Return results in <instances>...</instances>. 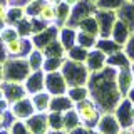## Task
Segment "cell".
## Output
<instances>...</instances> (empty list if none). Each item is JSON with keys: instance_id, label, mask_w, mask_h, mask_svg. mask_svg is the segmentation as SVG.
Segmentation results:
<instances>
[{"instance_id": "cell-15", "label": "cell", "mask_w": 134, "mask_h": 134, "mask_svg": "<svg viewBox=\"0 0 134 134\" xmlns=\"http://www.w3.org/2000/svg\"><path fill=\"white\" fill-rule=\"evenodd\" d=\"M129 2H132V3H134V0H129Z\"/></svg>"}, {"instance_id": "cell-7", "label": "cell", "mask_w": 134, "mask_h": 134, "mask_svg": "<svg viewBox=\"0 0 134 134\" xmlns=\"http://www.w3.org/2000/svg\"><path fill=\"white\" fill-rule=\"evenodd\" d=\"M7 14H8V8L3 3H0V20H5L7 22Z\"/></svg>"}, {"instance_id": "cell-3", "label": "cell", "mask_w": 134, "mask_h": 134, "mask_svg": "<svg viewBox=\"0 0 134 134\" xmlns=\"http://www.w3.org/2000/svg\"><path fill=\"white\" fill-rule=\"evenodd\" d=\"M29 131L32 134H45L47 131V119L45 116H37V117H32L29 121Z\"/></svg>"}, {"instance_id": "cell-13", "label": "cell", "mask_w": 134, "mask_h": 134, "mask_svg": "<svg viewBox=\"0 0 134 134\" xmlns=\"http://www.w3.org/2000/svg\"><path fill=\"white\" fill-rule=\"evenodd\" d=\"M47 2H50V3H54V5H57V3H60V0H47Z\"/></svg>"}, {"instance_id": "cell-11", "label": "cell", "mask_w": 134, "mask_h": 134, "mask_svg": "<svg viewBox=\"0 0 134 134\" xmlns=\"http://www.w3.org/2000/svg\"><path fill=\"white\" fill-rule=\"evenodd\" d=\"M119 134H134L132 129H122V131H119Z\"/></svg>"}, {"instance_id": "cell-9", "label": "cell", "mask_w": 134, "mask_h": 134, "mask_svg": "<svg viewBox=\"0 0 134 134\" xmlns=\"http://www.w3.org/2000/svg\"><path fill=\"white\" fill-rule=\"evenodd\" d=\"M3 77H5V70H3V65L0 64V82L3 81Z\"/></svg>"}, {"instance_id": "cell-1", "label": "cell", "mask_w": 134, "mask_h": 134, "mask_svg": "<svg viewBox=\"0 0 134 134\" xmlns=\"http://www.w3.org/2000/svg\"><path fill=\"white\" fill-rule=\"evenodd\" d=\"M77 112H79V119L84 121L86 124H96L99 121V111L96 109L94 102L89 99H82L79 100V106H77Z\"/></svg>"}, {"instance_id": "cell-4", "label": "cell", "mask_w": 134, "mask_h": 134, "mask_svg": "<svg viewBox=\"0 0 134 134\" xmlns=\"http://www.w3.org/2000/svg\"><path fill=\"white\" fill-rule=\"evenodd\" d=\"M32 104L29 100H19V102L14 106V112L17 117H29L32 114Z\"/></svg>"}, {"instance_id": "cell-5", "label": "cell", "mask_w": 134, "mask_h": 134, "mask_svg": "<svg viewBox=\"0 0 134 134\" xmlns=\"http://www.w3.org/2000/svg\"><path fill=\"white\" fill-rule=\"evenodd\" d=\"M0 37H2V40L5 42H10V40H15V39H19V32H17V29H14L12 25H7L5 29L2 30V34H0Z\"/></svg>"}, {"instance_id": "cell-12", "label": "cell", "mask_w": 134, "mask_h": 134, "mask_svg": "<svg viewBox=\"0 0 134 134\" xmlns=\"http://www.w3.org/2000/svg\"><path fill=\"white\" fill-rule=\"evenodd\" d=\"M5 27H7V22H5V20H0V34H2V30Z\"/></svg>"}, {"instance_id": "cell-6", "label": "cell", "mask_w": 134, "mask_h": 134, "mask_svg": "<svg viewBox=\"0 0 134 134\" xmlns=\"http://www.w3.org/2000/svg\"><path fill=\"white\" fill-rule=\"evenodd\" d=\"M22 47H24V40L20 39H15V40H10V42H7L5 44V49H7V52L8 54H12V55H14V54H20L22 52Z\"/></svg>"}, {"instance_id": "cell-10", "label": "cell", "mask_w": 134, "mask_h": 134, "mask_svg": "<svg viewBox=\"0 0 134 134\" xmlns=\"http://www.w3.org/2000/svg\"><path fill=\"white\" fill-rule=\"evenodd\" d=\"M3 122H5V116H3V112H0V129L3 127Z\"/></svg>"}, {"instance_id": "cell-8", "label": "cell", "mask_w": 134, "mask_h": 134, "mask_svg": "<svg viewBox=\"0 0 134 134\" xmlns=\"http://www.w3.org/2000/svg\"><path fill=\"white\" fill-rule=\"evenodd\" d=\"M79 2H81V0H64V3H67L69 7H72V5H77Z\"/></svg>"}, {"instance_id": "cell-16", "label": "cell", "mask_w": 134, "mask_h": 134, "mask_svg": "<svg viewBox=\"0 0 134 134\" xmlns=\"http://www.w3.org/2000/svg\"><path fill=\"white\" fill-rule=\"evenodd\" d=\"M132 69H134V67H132Z\"/></svg>"}, {"instance_id": "cell-14", "label": "cell", "mask_w": 134, "mask_h": 134, "mask_svg": "<svg viewBox=\"0 0 134 134\" xmlns=\"http://www.w3.org/2000/svg\"><path fill=\"white\" fill-rule=\"evenodd\" d=\"M8 2H20V0H8Z\"/></svg>"}, {"instance_id": "cell-2", "label": "cell", "mask_w": 134, "mask_h": 134, "mask_svg": "<svg viewBox=\"0 0 134 134\" xmlns=\"http://www.w3.org/2000/svg\"><path fill=\"white\" fill-rule=\"evenodd\" d=\"M39 19L42 20H45V22H54V20L57 19V8L54 3H50V2H42V5H40V10H39Z\"/></svg>"}]
</instances>
